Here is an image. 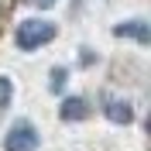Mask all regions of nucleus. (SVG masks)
Wrapping results in <instances>:
<instances>
[{
	"label": "nucleus",
	"mask_w": 151,
	"mask_h": 151,
	"mask_svg": "<svg viewBox=\"0 0 151 151\" xmlns=\"http://www.w3.org/2000/svg\"><path fill=\"white\" fill-rule=\"evenodd\" d=\"M4 148L7 151H38V131L28 120H17L4 137Z\"/></svg>",
	"instance_id": "2"
},
{
	"label": "nucleus",
	"mask_w": 151,
	"mask_h": 151,
	"mask_svg": "<svg viewBox=\"0 0 151 151\" xmlns=\"http://www.w3.org/2000/svg\"><path fill=\"white\" fill-rule=\"evenodd\" d=\"M55 38V24H48V21H24L17 28V45L24 48V52H35V48H41V45H48Z\"/></svg>",
	"instance_id": "1"
},
{
	"label": "nucleus",
	"mask_w": 151,
	"mask_h": 151,
	"mask_svg": "<svg viewBox=\"0 0 151 151\" xmlns=\"http://www.w3.org/2000/svg\"><path fill=\"white\" fill-rule=\"evenodd\" d=\"M35 4H45V7H48V4H55V0H35Z\"/></svg>",
	"instance_id": "8"
},
{
	"label": "nucleus",
	"mask_w": 151,
	"mask_h": 151,
	"mask_svg": "<svg viewBox=\"0 0 151 151\" xmlns=\"http://www.w3.org/2000/svg\"><path fill=\"white\" fill-rule=\"evenodd\" d=\"M113 35H117V38H134L137 45H148V41H151L144 21H124V24H113Z\"/></svg>",
	"instance_id": "3"
},
{
	"label": "nucleus",
	"mask_w": 151,
	"mask_h": 151,
	"mask_svg": "<svg viewBox=\"0 0 151 151\" xmlns=\"http://www.w3.org/2000/svg\"><path fill=\"white\" fill-rule=\"evenodd\" d=\"M103 113H106V120H110V124H131V120H134V110H131L127 103H117V100H106Z\"/></svg>",
	"instance_id": "5"
},
{
	"label": "nucleus",
	"mask_w": 151,
	"mask_h": 151,
	"mask_svg": "<svg viewBox=\"0 0 151 151\" xmlns=\"http://www.w3.org/2000/svg\"><path fill=\"white\" fill-rule=\"evenodd\" d=\"M10 93H14V89H10V79H4V76H0V106L10 103Z\"/></svg>",
	"instance_id": "6"
},
{
	"label": "nucleus",
	"mask_w": 151,
	"mask_h": 151,
	"mask_svg": "<svg viewBox=\"0 0 151 151\" xmlns=\"http://www.w3.org/2000/svg\"><path fill=\"white\" fill-rule=\"evenodd\" d=\"M58 117H62V120H86V117H89V103H86L83 96H69L65 103L58 106Z\"/></svg>",
	"instance_id": "4"
},
{
	"label": "nucleus",
	"mask_w": 151,
	"mask_h": 151,
	"mask_svg": "<svg viewBox=\"0 0 151 151\" xmlns=\"http://www.w3.org/2000/svg\"><path fill=\"white\" fill-rule=\"evenodd\" d=\"M62 79H65V69H55V76H52V86H55V89H62Z\"/></svg>",
	"instance_id": "7"
}]
</instances>
